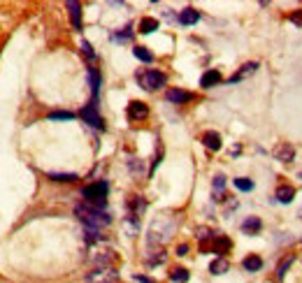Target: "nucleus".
I'll use <instances>...</instances> for the list:
<instances>
[{"label":"nucleus","instance_id":"nucleus-1","mask_svg":"<svg viewBox=\"0 0 302 283\" xmlns=\"http://www.w3.org/2000/svg\"><path fill=\"white\" fill-rule=\"evenodd\" d=\"M75 214H77V218L82 221L86 228H95V230H100V228H105V225H110L112 223V218H110V214L105 211V209H98V207H91V204H77L75 207Z\"/></svg>","mask_w":302,"mask_h":283},{"label":"nucleus","instance_id":"nucleus-2","mask_svg":"<svg viewBox=\"0 0 302 283\" xmlns=\"http://www.w3.org/2000/svg\"><path fill=\"white\" fill-rule=\"evenodd\" d=\"M175 232V218L170 216H160L158 221H154L151 223V228H149V244H165V241L170 239V234Z\"/></svg>","mask_w":302,"mask_h":283},{"label":"nucleus","instance_id":"nucleus-3","mask_svg":"<svg viewBox=\"0 0 302 283\" xmlns=\"http://www.w3.org/2000/svg\"><path fill=\"white\" fill-rule=\"evenodd\" d=\"M107 193H110V184H107V181H95V184L84 188L82 195H84V200H86V204L103 209L105 204H107Z\"/></svg>","mask_w":302,"mask_h":283},{"label":"nucleus","instance_id":"nucleus-4","mask_svg":"<svg viewBox=\"0 0 302 283\" xmlns=\"http://www.w3.org/2000/svg\"><path fill=\"white\" fill-rule=\"evenodd\" d=\"M138 82L144 91H156V88H160L165 82H167V77L158 70H144L138 75Z\"/></svg>","mask_w":302,"mask_h":283},{"label":"nucleus","instance_id":"nucleus-5","mask_svg":"<svg viewBox=\"0 0 302 283\" xmlns=\"http://www.w3.org/2000/svg\"><path fill=\"white\" fill-rule=\"evenodd\" d=\"M88 283H119V272H114L112 267H98L93 272H88Z\"/></svg>","mask_w":302,"mask_h":283},{"label":"nucleus","instance_id":"nucleus-6","mask_svg":"<svg viewBox=\"0 0 302 283\" xmlns=\"http://www.w3.org/2000/svg\"><path fill=\"white\" fill-rule=\"evenodd\" d=\"M82 116L84 121H86L88 125H93V128H98V130H105V121L100 119V114H98V104L95 102H91V104H86V107L82 109Z\"/></svg>","mask_w":302,"mask_h":283},{"label":"nucleus","instance_id":"nucleus-7","mask_svg":"<svg viewBox=\"0 0 302 283\" xmlns=\"http://www.w3.org/2000/svg\"><path fill=\"white\" fill-rule=\"evenodd\" d=\"M149 116V107L144 102H140V100H132L130 104H128V119L130 121H142Z\"/></svg>","mask_w":302,"mask_h":283},{"label":"nucleus","instance_id":"nucleus-8","mask_svg":"<svg viewBox=\"0 0 302 283\" xmlns=\"http://www.w3.org/2000/svg\"><path fill=\"white\" fill-rule=\"evenodd\" d=\"M91 253H93V256H88V258H91L93 262H98L100 267H107L112 260H114V253H112L110 249H98V246H95Z\"/></svg>","mask_w":302,"mask_h":283},{"label":"nucleus","instance_id":"nucleus-9","mask_svg":"<svg viewBox=\"0 0 302 283\" xmlns=\"http://www.w3.org/2000/svg\"><path fill=\"white\" fill-rule=\"evenodd\" d=\"M165 98L170 100V102H175V104H184V102H191L193 100V93L181 91V88H170V91L165 93Z\"/></svg>","mask_w":302,"mask_h":283},{"label":"nucleus","instance_id":"nucleus-10","mask_svg":"<svg viewBox=\"0 0 302 283\" xmlns=\"http://www.w3.org/2000/svg\"><path fill=\"white\" fill-rule=\"evenodd\" d=\"M275 158L281 160V163H291L293 156H295V149L291 147V144H279V147H275Z\"/></svg>","mask_w":302,"mask_h":283},{"label":"nucleus","instance_id":"nucleus-11","mask_svg":"<svg viewBox=\"0 0 302 283\" xmlns=\"http://www.w3.org/2000/svg\"><path fill=\"white\" fill-rule=\"evenodd\" d=\"M198 19H200V12L193 10V7H186V10L179 14V23H181V26H193V23H198Z\"/></svg>","mask_w":302,"mask_h":283},{"label":"nucleus","instance_id":"nucleus-12","mask_svg":"<svg viewBox=\"0 0 302 283\" xmlns=\"http://www.w3.org/2000/svg\"><path fill=\"white\" fill-rule=\"evenodd\" d=\"M68 10H70V17H72V26L77 28V30H82V5L75 3V0H70V3H68Z\"/></svg>","mask_w":302,"mask_h":283},{"label":"nucleus","instance_id":"nucleus-13","mask_svg":"<svg viewBox=\"0 0 302 283\" xmlns=\"http://www.w3.org/2000/svg\"><path fill=\"white\" fill-rule=\"evenodd\" d=\"M256 70H258V63H247V65H242V70L237 72V75H232L230 79H228V84H237V82H242L244 77L253 75Z\"/></svg>","mask_w":302,"mask_h":283},{"label":"nucleus","instance_id":"nucleus-14","mask_svg":"<svg viewBox=\"0 0 302 283\" xmlns=\"http://www.w3.org/2000/svg\"><path fill=\"white\" fill-rule=\"evenodd\" d=\"M219 82H221V72L219 70H207L203 75V79H200V86H203V88H212V86H216Z\"/></svg>","mask_w":302,"mask_h":283},{"label":"nucleus","instance_id":"nucleus-15","mask_svg":"<svg viewBox=\"0 0 302 283\" xmlns=\"http://www.w3.org/2000/svg\"><path fill=\"white\" fill-rule=\"evenodd\" d=\"M203 142H205V147L212 149V151H219V149H221V135H219V132H214V130L205 132Z\"/></svg>","mask_w":302,"mask_h":283},{"label":"nucleus","instance_id":"nucleus-16","mask_svg":"<svg viewBox=\"0 0 302 283\" xmlns=\"http://www.w3.org/2000/svg\"><path fill=\"white\" fill-rule=\"evenodd\" d=\"M293 195H295V191H293L291 186H279L275 193V197L281 202V204H288V202L293 200Z\"/></svg>","mask_w":302,"mask_h":283},{"label":"nucleus","instance_id":"nucleus-17","mask_svg":"<svg viewBox=\"0 0 302 283\" xmlns=\"http://www.w3.org/2000/svg\"><path fill=\"white\" fill-rule=\"evenodd\" d=\"M260 228H263V223H260V218H256V216H249L247 221L242 223V230H244V232H249V234L258 232Z\"/></svg>","mask_w":302,"mask_h":283},{"label":"nucleus","instance_id":"nucleus-18","mask_svg":"<svg viewBox=\"0 0 302 283\" xmlns=\"http://www.w3.org/2000/svg\"><path fill=\"white\" fill-rule=\"evenodd\" d=\"M242 265H244L247 272H258L260 267H263V260H260L258 256H247L244 260H242Z\"/></svg>","mask_w":302,"mask_h":283},{"label":"nucleus","instance_id":"nucleus-19","mask_svg":"<svg viewBox=\"0 0 302 283\" xmlns=\"http://www.w3.org/2000/svg\"><path fill=\"white\" fill-rule=\"evenodd\" d=\"M88 77H91V91H93V102H98V93H100V72L98 70H88Z\"/></svg>","mask_w":302,"mask_h":283},{"label":"nucleus","instance_id":"nucleus-20","mask_svg":"<svg viewBox=\"0 0 302 283\" xmlns=\"http://www.w3.org/2000/svg\"><path fill=\"white\" fill-rule=\"evenodd\" d=\"M154 30H158V21L151 17H144L142 21H140V33L149 35V33H154Z\"/></svg>","mask_w":302,"mask_h":283},{"label":"nucleus","instance_id":"nucleus-21","mask_svg":"<svg viewBox=\"0 0 302 283\" xmlns=\"http://www.w3.org/2000/svg\"><path fill=\"white\" fill-rule=\"evenodd\" d=\"M144 207H147V202H144L142 197H138V195L130 197V216L132 218H138V214H142Z\"/></svg>","mask_w":302,"mask_h":283},{"label":"nucleus","instance_id":"nucleus-22","mask_svg":"<svg viewBox=\"0 0 302 283\" xmlns=\"http://www.w3.org/2000/svg\"><path fill=\"white\" fill-rule=\"evenodd\" d=\"M228 260H225V258H216L214 262H212V265H209V272L212 274H225L228 272Z\"/></svg>","mask_w":302,"mask_h":283},{"label":"nucleus","instance_id":"nucleus-23","mask_svg":"<svg viewBox=\"0 0 302 283\" xmlns=\"http://www.w3.org/2000/svg\"><path fill=\"white\" fill-rule=\"evenodd\" d=\"M132 54H135V58L138 60H142V63H151V60H154V54H151L147 47H135Z\"/></svg>","mask_w":302,"mask_h":283},{"label":"nucleus","instance_id":"nucleus-24","mask_svg":"<svg viewBox=\"0 0 302 283\" xmlns=\"http://www.w3.org/2000/svg\"><path fill=\"white\" fill-rule=\"evenodd\" d=\"M170 278L175 283H186L188 281V272L184 269V267H177V269H172L170 272Z\"/></svg>","mask_w":302,"mask_h":283},{"label":"nucleus","instance_id":"nucleus-25","mask_svg":"<svg viewBox=\"0 0 302 283\" xmlns=\"http://www.w3.org/2000/svg\"><path fill=\"white\" fill-rule=\"evenodd\" d=\"M223 188H225V176L219 174L214 179V195H219V200H223V197H221V195H223Z\"/></svg>","mask_w":302,"mask_h":283},{"label":"nucleus","instance_id":"nucleus-26","mask_svg":"<svg viewBox=\"0 0 302 283\" xmlns=\"http://www.w3.org/2000/svg\"><path fill=\"white\" fill-rule=\"evenodd\" d=\"M235 188H240V191H251L253 188V181L251 179H244V176H240V179H235Z\"/></svg>","mask_w":302,"mask_h":283},{"label":"nucleus","instance_id":"nucleus-27","mask_svg":"<svg viewBox=\"0 0 302 283\" xmlns=\"http://www.w3.org/2000/svg\"><path fill=\"white\" fill-rule=\"evenodd\" d=\"M49 119L51 121H70V119H75V114H72V112H51Z\"/></svg>","mask_w":302,"mask_h":283},{"label":"nucleus","instance_id":"nucleus-28","mask_svg":"<svg viewBox=\"0 0 302 283\" xmlns=\"http://www.w3.org/2000/svg\"><path fill=\"white\" fill-rule=\"evenodd\" d=\"M49 179L51 181H77V174H49Z\"/></svg>","mask_w":302,"mask_h":283},{"label":"nucleus","instance_id":"nucleus-29","mask_svg":"<svg viewBox=\"0 0 302 283\" xmlns=\"http://www.w3.org/2000/svg\"><path fill=\"white\" fill-rule=\"evenodd\" d=\"M291 262H293V258H286V260L279 265V269H277V276H279V278H284V276H286V269L291 267Z\"/></svg>","mask_w":302,"mask_h":283},{"label":"nucleus","instance_id":"nucleus-30","mask_svg":"<svg viewBox=\"0 0 302 283\" xmlns=\"http://www.w3.org/2000/svg\"><path fill=\"white\" fill-rule=\"evenodd\" d=\"M130 38H132L130 28H126L123 33H116V35H114V40H116V42H128V40H130Z\"/></svg>","mask_w":302,"mask_h":283},{"label":"nucleus","instance_id":"nucleus-31","mask_svg":"<svg viewBox=\"0 0 302 283\" xmlns=\"http://www.w3.org/2000/svg\"><path fill=\"white\" fill-rule=\"evenodd\" d=\"M82 51H84V56H88V58H95V51H93V47H91V44H88L86 40H84V42H82Z\"/></svg>","mask_w":302,"mask_h":283},{"label":"nucleus","instance_id":"nucleus-32","mask_svg":"<svg viewBox=\"0 0 302 283\" xmlns=\"http://www.w3.org/2000/svg\"><path fill=\"white\" fill-rule=\"evenodd\" d=\"M291 21L295 23V26H302V10L293 12V14H291Z\"/></svg>","mask_w":302,"mask_h":283},{"label":"nucleus","instance_id":"nucleus-33","mask_svg":"<svg viewBox=\"0 0 302 283\" xmlns=\"http://www.w3.org/2000/svg\"><path fill=\"white\" fill-rule=\"evenodd\" d=\"M135 281H138V283H154V281H151V278L142 276V274H135Z\"/></svg>","mask_w":302,"mask_h":283},{"label":"nucleus","instance_id":"nucleus-34","mask_svg":"<svg viewBox=\"0 0 302 283\" xmlns=\"http://www.w3.org/2000/svg\"><path fill=\"white\" fill-rule=\"evenodd\" d=\"M186 251H188V246H186V244H181L179 249H177V253H179V256H186Z\"/></svg>","mask_w":302,"mask_h":283},{"label":"nucleus","instance_id":"nucleus-35","mask_svg":"<svg viewBox=\"0 0 302 283\" xmlns=\"http://www.w3.org/2000/svg\"><path fill=\"white\" fill-rule=\"evenodd\" d=\"M300 179H302V174H300Z\"/></svg>","mask_w":302,"mask_h":283}]
</instances>
